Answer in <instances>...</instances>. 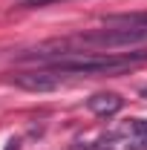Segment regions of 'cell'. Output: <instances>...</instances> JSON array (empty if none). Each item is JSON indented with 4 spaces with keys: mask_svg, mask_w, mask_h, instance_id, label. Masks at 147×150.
Returning <instances> with one entry per match:
<instances>
[{
    "mask_svg": "<svg viewBox=\"0 0 147 150\" xmlns=\"http://www.w3.org/2000/svg\"><path fill=\"white\" fill-rule=\"evenodd\" d=\"M141 98H147V87H144V90H141Z\"/></svg>",
    "mask_w": 147,
    "mask_h": 150,
    "instance_id": "cell-8",
    "label": "cell"
},
{
    "mask_svg": "<svg viewBox=\"0 0 147 150\" xmlns=\"http://www.w3.org/2000/svg\"><path fill=\"white\" fill-rule=\"evenodd\" d=\"M124 133H130V136H147V118H133L130 124H124Z\"/></svg>",
    "mask_w": 147,
    "mask_h": 150,
    "instance_id": "cell-5",
    "label": "cell"
},
{
    "mask_svg": "<svg viewBox=\"0 0 147 150\" xmlns=\"http://www.w3.org/2000/svg\"><path fill=\"white\" fill-rule=\"evenodd\" d=\"M130 150H147V136H133L130 139Z\"/></svg>",
    "mask_w": 147,
    "mask_h": 150,
    "instance_id": "cell-6",
    "label": "cell"
},
{
    "mask_svg": "<svg viewBox=\"0 0 147 150\" xmlns=\"http://www.w3.org/2000/svg\"><path fill=\"white\" fill-rule=\"evenodd\" d=\"M144 58H147V52H130V55H115V52L84 55L81 52V58H58L49 72H55V75H115V72H124L130 67H136Z\"/></svg>",
    "mask_w": 147,
    "mask_h": 150,
    "instance_id": "cell-1",
    "label": "cell"
},
{
    "mask_svg": "<svg viewBox=\"0 0 147 150\" xmlns=\"http://www.w3.org/2000/svg\"><path fill=\"white\" fill-rule=\"evenodd\" d=\"M26 6H46V3H55V0H23Z\"/></svg>",
    "mask_w": 147,
    "mask_h": 150,
    "instance_id": "cell-7",
    "label": "cell"
},
{
    "mask_svg": "<svg viewBox=\"0 0 147 150\" xmlns=\"http://www.w3.org/2000/svg\"><path fill=\"white\" fill-rule=\"evenodd\" d=\"M107 26H118V29H136L147 38V12H133V15H110L104 20Z\"/></svg>",
    "mask_w": 147,
    "mask_h": 150,
    "instance_id": "cell-4",
    "label": "cell"
},
{
    "mask_svg": "<svg viewBox=\"0 0 147 150\" xmlns=\"http://www.w3.org/2000/svg\"><path fill=\"white\" fill-rule=\"evenodd\" d=\"M12 84L20 90H29V93H49L58 87V75L49 69H35V72H20L12 78Z\"/></svg>",
    "mask_w": 147,
    "mask_h": 150,
    "instance_id": "cell-2",
    "label": "cell"
},
{
    "mask_svg": "<svg viewBox=\"0 0 147 150\" xmlns=\"http://www.w3.org/2000/svg\"><path fill=\"white\" fill-rule=\"evenodd\" d=\"M87 107H90V112L101 115V118H110V115H115V112L124 107V98L118 93H95L87 101Z\"/></svg>",
    "mask_w": 147,
    "mask_h": 150,
    "instance_id": "cell-3",
    "label": "cell"
}]
</instances>
